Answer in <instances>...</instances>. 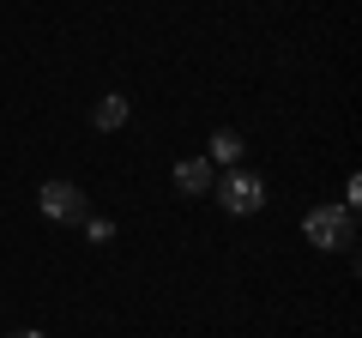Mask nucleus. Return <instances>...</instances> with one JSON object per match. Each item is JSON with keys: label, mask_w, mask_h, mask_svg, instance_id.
Segmentation results:
<instances>
[{"label": "nucleus", "mask_w": 362, "mask_h": 338, "mask_svg": "<svg viewBox=\"0 0 362 338\" xmlns=\"http://www.w3.org/2000/svg\"><path fill=\"white\" fill-rule=\"evenodd\" d=\"M211 194H218V206L230 211V218H254V211H266V182H259L254 169H223L218 182H211Z\"/></svg>", "instance_id": "obj_1"}, {"label": "nucleus", "mask_w": 362, "mask_h": 338, "mask_svg": "<svg viewBox=\"0 0 362 338\" xmlns=\"http://www.w3.org/2000/svg\"><path fill=\"white\" fill-rule=\"evenodd\" d=\"M302 235H308L314 247H350L356 242V211L350 206H314L308 218H302Z\"/></svg>", "instance_id": "obj_2"}, {"label": "nucleus", "mask_w": 362, "mask_h": 338, "mask_svg": "<svg viewBox=\"0 0 362 338\" xmlns=\"http://www.w3.org/2000/svg\"><path fill=\"white\" fill-rule=\"evenodd\" d=\"M37 211H42L49 223H85V218H90L85 187H78V182H42V187H37Z\"/></svg>", "instance_id": "obj_3"}, {"label": "nucleus", "mask_w": 362, "mask_h": 338, "mask_svg": "<svg viewBox=\"0 0 362 338\" xmlns=\"http://www.w3.org/2000/svg\"><path fill=\"white\" fill-rule=\"evenodd\" d=\"M127 115H133V103L121 91H103L97 97V109H90V127L97 133H115V127H127Z\"/></svg>", "instance_id": "obj_4"}, {"label": "nucleus", "mask_w": 362, "mask_h": 338, "mask_svg": "<svg viewBox=\"0 0 362 338\" xmlns=\"http://www.w3.org/2000/svg\"><path fill=\"white\" fill-rule=\"evenodd\" d=\"M211 182H218V169H211L206 157H181L175 163V187L181 194H211Z\"/></svg>", "instance_id": "obj_5"}, {"label": "nucleus", "mask_w": 362, "mask_h": 338, "mask_svg": "<svg viewBox=\"0 0 362 338\" xmlns=\"http://www.w3.org/2000/svg\"><path fill=\"white\" fill-rule=\"evenodd\" d=\"M242 151H247V145H242V133H235V127H218V133H211V151H206V163L211 169H235V163H242Z\"/></svg>", "instance_id": "obj_6"}, {"label": "nucleus", "mask_w": 362, "mask_h": 338, "mask_svg": "<svg viewBox=\"0 0 362 338\" xmlns=\"http://www.w3.org/2000/svg\"><path fill=\"white\" fill-rule=\"evenodd\" d=\"M85 235L103 247V242H115V223H109V218H85Z\"/></svg>", "instance_id": "obj_7"}, {"label": "nucleus", "mask_w": 362, "mask_h": 338, "mask_svg": "<svg viewBox=\"0 0 362 338\" xmlns=\"http://www.w3.org/2000/svg\"><path fill=\"white\" fill-rule=\"evenodd\" d=\"M13 338H49V332H13Z\"/></svg>", "instance_id": "obj_8"}]
</instances>
